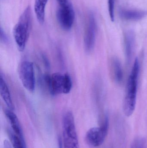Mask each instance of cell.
Instances as JSON below:
<instances>
[{"label": "cell", "mask_w": 147, "mask_h": 148, "mask_svg": "<svg viewBox=\"0 0 147 148\" xmlns=\"http://www.w3.org/2000/svg\"><path fill=\"white\" fill-rule=\"evenodd\" d=\"M42 59H43V62L46 69H49L50 68V64L49 60L47 59V57L45 55H42Z\"/></svg>", "instance_id": "cell-18"}, {"label": "cell", "mask_w": 147, "mask_h": 148, "mask_svg": "<svg viewBox=\"0 0 147 148\" xmlns=\"http://www.w3.org/2000/svg\"><path fill=\"white\" fill-rule=\"evenodd\" d=\"M5 114L10 123L13 131L21 138H24L20 124L16 115L9 109L6 110Z\"/></svg>", "instance_id": "cell-11"}, {"label": "cell", "mask_w": 147, "mask_h": 148, "mask_svg": "<svg viewBox=\"0 0 147 148\" xmlns=\"http://www.w3.org/2000/svg\"><path fill=\"white\" fill-rule=\"evenodd\" d=\"M48 0H35L34 10L37 20L40 23L44 22L45 18V10Z\"/></svg>", "instance_id": "cell-14"}, {"label": "cell", "mask_w": 147, "mask_h": 148, "mask_svg": "<svg viewBox=\"0 0 147 148\" xmlns=\"http://www.w3.org/2000/svg\"><path fill=\"white\" fill-rule=\"evenodd\" d=\"M64 148H79L73 114L67 111L62 121Z\"/></svg>", "instance_id": "cell-3"}, {"label": "cell", "mask_w": 147, "mask_h": 148, "mask_svg": "<svg viewBox=\"0 0 147 148\" xmlns=\"http://www.w3.org/2000/svg\"><path fill=\"white\" fill-rule=\"evenodd\" d=\"M147 14L146 11L140 10L123 9L120 11L121 17L127 21H138L145 17Z\"/></svg>", "instance_id": "cell-9"}, {"label": "cell", "mask_w": 147, "mask_h": 148, "mask_svg": "<svg viewBox=\"0 0 147 148\" xmlns=\"http://www.w3.org/2000/svg\"><path fill=\"white\" fill-rule=\"evenodd\" d=\"M109 127L108 119L106 116L100 127H93L88 130L85 140L88 144L94 147H99L104 142Z\"/></svg>", "instance_id": "cell-4"}, {"label": "cell", "mask_w": 147, "mask_h": 148, "mask_svg": "<svg viewBox=\"0 0 147 148\" xmlns=\"http://www.w3.org/2000/svg\"><path fill=\"white\" fill-rule=\"evenodd\" d=\"M63 142H62L61 138H59V139H58L59 147V148H64V146H63Z\"/></svg>", "instance_id": "cell-22"}, {"label": "cell", "mask_w": 147, "mask_h": 148, "mask_svg": "<svg viewBox=\"0 0 147 148\" xmlns=\"http://www.w3.org/2000/svg\"><path fill=\"white\" fill-rule=\"evenodd\" d=\"M124 42L126 56L127 60L129 61L133 53L135 44V35L133 32L129 30L126 32L124 36Z\"/></svg>", "instance_id": "cell-10"}, {"label": "cell", "mask_w": 147, "mask_h": 148, "mask_svg": "<svg viewBox=\"0 0 147 148\" xmlns=\"http://www.w3.org/2000/svg\"><path fill=\"white\" fill-rule=\"evenodd\" d=\"M139 73L140 63L136 58L128 80L123 101V112L127 116L132 115L135 109Z\"/></svg>", "instance_id": "cell-1"}, {"label": "cell", "mask_w": 147, "mask_h": 148, "mask_svg": "<svg viewBox=\"0 0 147 148\" xmlns=\"http://www.w3.org/2000/svg\"><path fill=\"white\" fill-rule=\"evenodd\" d=\"M56 15L58 22L62 29L69 30L72 28L75 20V13L72 5L69 2L60 5Z\"/></svg>", "instance_id": "cell-6"}, {"label": "cell", "mask_w": 147, "mask_h": 148, "mask_svg": "<svg viewBox=\"0 0 147 148\" xmlns=\"http://www.w3.org/2000/svg\"><path fill=\"white\" fill-rule=\"evenodd\" d=\"M3 148H12L11 144L7 140H5L3 143Z\"/></svg>", "instance_id": "cell-20"}, {"label": "cell", "mask_w": 147, "mask_h": 148, "mask_svg": "<svg viewBox=\"0 0 147 148\" xmlns=\"http://www.w3.org/2000/svg\"><path fill=\"white\" fill-rule=\"evenodd\" d=\"M9 136L14 148H27L24 138H21L12 131H8Z\"/></svg>", "instance_id": "cell-15"}, {"label": "cell", "mask_w": 147, "mask_h": 148, "mask_svg": "<svg viewBox=\"0 0 147 148\" xmlns=\"http://www.w3.org/2000/svg\"><path fill=\"white\" fill-rule=\"evenodd\" d=\"M57 1H58V3H59L60 5L65 4V3L69 2L68 0H57Z\"/></svg>", "instance_id": "cell-21"}, {"label": "cell", "mask_w": 147, "mask_h": 148, "mask_svg": "<svg viewBox=\"0 0 147 148\" xmlns=\"http://www.w3.org/2000/svg\"><path fill=\"white\" fill-rule=\"evenodd\" d=\"M0 92H1V96L3 100L4 101L9 109L10 110H14V108L13 101L11 99L9 89L6 84V82L4 80V78L1 75V79H0Z\"/></svg>", "instance_id": "cell-13"}, {"label": "cell", "mask_w": 147, "mask_h": 148, "mask_svg": "<svg viewBox=\"0 0 147 148\" xmlns=\"http://www.w3.org/2000/svg\"><path fill=\"white\" fill-rule=\"evenodd\" d=\"M44 77L49 92L52 95L64 94L65 82V74L55 73L51 75H46Z\"/></svg>", "instance_id": "cell-8"}, {"label": "cell", "mask_w": 147, "mask_h": 148, "mask_svg": "<svg viewBox=\"0 0 147 148\" xmlns=\"http://www.w3.org/2000/svg\"><path fill=\"white\" fill-rule=\"evenodd\" d=\"M110 17L112 21H114L115 0H108Z\"/></svg>", "instance_id": "cell-17"}, {"label": "cell", "mask_w": 147, "mask_h": 148, "mask_svg": "<svg viewBox=\"0 0 147 148\" xmlns=\"http://www.w3.org/2000/svg\"><path fill=\"white\" fill-rule=\"evenodd\" d=\"M110 71L113 79L117 84H120L123 80L122 67L120 61L116 58L112 59L110 62Z\"/></svg>", "instance_id": "cell-12"}, {"label": "cell", "mask_w": 147, "mask_h": 148, "mask_svg": "<svg viewBox=\"0 0 147 148\" xmlns=\"http://www.w3.org/2000/svg\"><path fill=\"white\" fill-rule=\"evenodd\" d=\"M19 76L23 87L28 91L33 92L35 88V77L33 63L25 61L20 65Z\"/></svg>", "instance_id": "cell-5"}, {"label": "cell", "mask_w": 147, "mask_h": 148, "mask_svg": "<svg viewBox=\"0 0 147 148\" xmlns=\"http://www.w3.org/2000/svg\"><path fill=\"white\" fill-rule=\"evenodd\" d=\"M146 140L142 137L135 138L131 144V148H146Z\"/></svg>", "instance_id": "cell-16"}, {"label": "cell", "mask_w": 147, "mask_h": 148, "mask_svg": "<svg viewBox=\"0 0 147 148\" xmlns=\"http://www.w3.org/2000/svg\"><path fill=\"white\" fill-rule=\"evenodd\" d=\"M32 12L28 6L21 14L13 29V36L18 49L23 51L26 47L32 25Z\"/></svg>", "instance_id": "cell-2"}, {"label": "cell", "mask_w": 147, "mask_h": 148, "mask_svg": "<svg viewBox=\"0 0 147 148\" xmlns=\"http://www.w3.org/2000/svg\"><path fill=\"white\" fill-rule=\"evenodd\" d=\"M0 35H1V40L2 41L4 42H7V36L2 27H1V34Z\"/></svg>", "instance_id": "cell-19"}, {"label": "cell", "mask_w": 147, "mask_h": 148, "mask_svg": "<svg viewBox=\"0 0 147 148\" xmlns=\"http://www.w3.org/2000/svg\"><path fill=\"white\" fill-rule=\"evenodd\" d=\"M97 23L96 17L92 12H90L87 17L84 36V46L88 53L93 49L96 42Z\"/></svg>", "instance_id": "cell-7"}]
</instances>
